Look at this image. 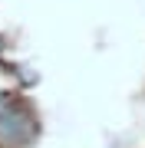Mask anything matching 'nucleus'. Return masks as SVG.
I'll return each instance as SVG.
<instances>
[{"mask_svg": "<svg viewBox=\"0 0 145 148\" xmlns=\"http://www.w3.org/2000/svg\"><path fill=\"white\" fill-rule=\"evenodd\" d=\"M0 49H3V40H0Z\"/></svg>", "mask_w": 145, "mask_h": 148, "instance_id": "obj_2", "label": "nucleus"}, {"mask_svg": "<svg viewBox=\"0 0 145 148\" xmlns=\"http://www.w3.org/2000/svg\"><path fill=\"white\" fill-rule=\"evenodd\" d=\"M33 135H36V119L33 112L16 99H7L0 106V142L7 148H20V145H30Z\"/></svg>", "mask_w": 145, "mask_h": 148, "instance_id": "obj_1", "label": "nucleus"}]
</instances>
